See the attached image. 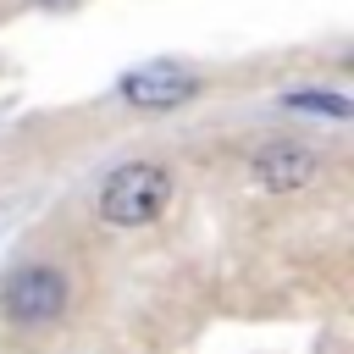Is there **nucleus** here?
<instances>
[{
    "label": "nucleus",
    "instance_id": "5",
    "mask_svg": "<svg viewBox=\"0 0 354 354\" xmlns=\"http://www.w3.org/2000/svg\"><path fill=\"white\" fill-rule=\"evenodd\" d=\"M282 105L288 111H321V116H337V122L348 116V100L343 94H321V88H288Z\"/></svg>",
    "mask_w": 354,
    "mask_h": 354
},
{
    "label": "nucleus",
    "instance_id": "4",
    "mask_svg": "<svg viewBox=\"0 0 354 354\" xmlns=\"http://www.w3.org/2000/svg\"><path fill=\"white\" fill-rule=\"evenodd\" d=\"M116 94L133 111H171V105H183V100L199 94V77L188 66H177V61H149V66H133L116 83Z\"/></svg>",
    "mask_w": 354,
    "mask_h": 354
},
{
    "label": "nucleus",
    "instance_id": "3",
    "mask_svg": "<svg viewBox=\"0 0 354 354\" xmlns=\"http://www.w3.org/2000/svg\"><path fill=\"white\" fill-rule=\"evenodd\" d=\"M321 171H326V160L310 144H288V138L254 149V160H249V183L266 194H299V188L321 183Z\"/></svg>",
    "mask_w": 354,
    "mask_h": 354
},
{
    "label": "nucleus",
    "instance_id": "2",
    "mask_svg": "<svg viewBox=\"0 0 354 354\" xmlns=\"http://www.w3.org/2000/svg\"><path fill=\"white\" fill-rule=\"evenodd\" d=\"M0 310L17 321V326H44V321H61L66 310V277L55 266H17L0 288Z\"/></svg>",
    "mask_w": 354,
    "mask_h": 354
},
{
    "label": "nucleus",
    "instance_id": "1",
    "mask_svg": "<svg viewBox=\"0 0 354 354\" xmlns=\"http://www.w3.org/2000/svg\"><path fill=\"white\" fill-rule=\"evenodd\" d=\"M171 205V166L166 160H127L100 183V221L105 227H149Z\"/></svg>",
    "mask_w": 354,
    "mask_h": 354
},
{
    "label": "nucleus",
    "instance_id": "6",
    "mask_svg": "<svg viewBox=\"0 0 354 354\" xmlns=\"http://www.w3.org/2000/svg\"><path fill=\"white\" fill-rule=\"evenodd\" d=\"M39 6H72V0H39Z\"/></svg>",
    "mask_w": 354,
    "mask_h": 354
}]
</instances>
